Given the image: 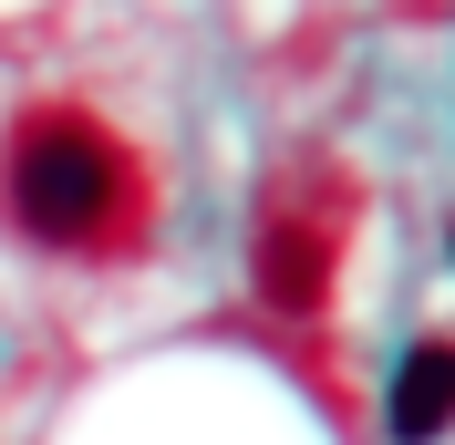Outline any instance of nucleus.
Segmentation results:
<instances>
[{
    "instance_id": "obj_3",
    "label": "nucleus",
    "mask_w": 455,
    "mask_h": 445,
    "mask_svg": "<svg viewBox=\"0 0 455 445\" xmlns=\"http://www.w3.org/2000/svg\"><path fill=\"white\" fill-rule=\"evenodd\" d=\"M394 435L403 445H425V435H445L455 425V342H414V352L394 362Z\"/></svg>"
},
{
    "instance_id": "obj_2",
    "label": "nucleus",
    "mask_w": 455,
    "mask_h": 445,
    "mask_svg": "<svg viewBox=\"0 0 455 445\" xmlns=\"http://www.w3.org/2000/svg\"><path fill=\"white\" fill-rule=\"evenodd\" d=\"M259 290L280 311H321V290H331V228L321 218H269L259 228Z\"/></svg>"
},
{
    "instance_id": "obj_1",
    "label": "nucleus",
    "mask_w": 455,
    "mask_h": 445,
    "mask_svg": "<svg viewBox=\"0 0 455 445\" xmlns=\"http://www.w3.org/2000/svg\"><path fill=\"white\" fill-rule=\"evenodd\" d=\"M124 197H135V166L124 145L84 114H42L21 145H11V218L52 249H93L124 228Z\"/></svg>"
}]
</instances>
